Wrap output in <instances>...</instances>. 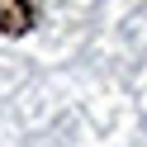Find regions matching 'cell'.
Masks as SVG:
<instances>
[{"label":"cell","instance_id":"6da1fadb","mask_svg":"<svg viewBox=\"0 0 147 147\" xmlns=\"http://www.w3.org/2000/svg\"><path fill=\"white\" fill-rule=\"evenodd\" d=\"M38 10H43V0H0V33H10V38L29 33L38 24Z\"/></svg>","mask_w":147,"mask_h":147}]
</instances>
